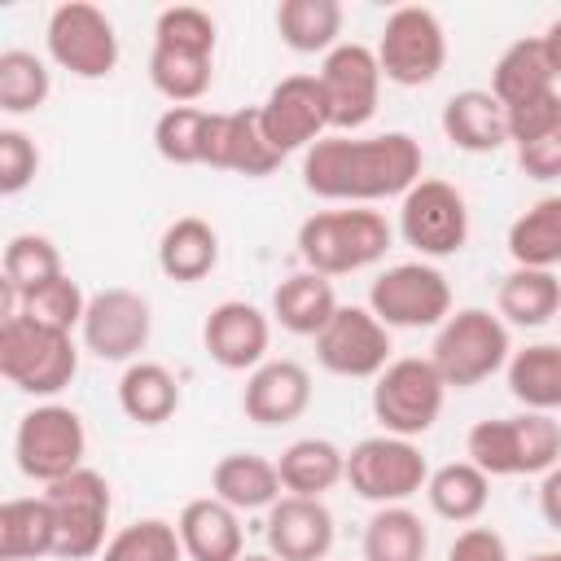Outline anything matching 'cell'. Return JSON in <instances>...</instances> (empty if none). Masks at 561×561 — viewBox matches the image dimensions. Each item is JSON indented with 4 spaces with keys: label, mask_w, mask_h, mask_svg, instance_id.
Here are the masks:
<instances>
[{
    "label": "cell",
    "mask_w": 561,
    "mask_h": 561,
    "mask_svg": "<svg viewBox=\"0 0 561 561\" xmlns=\"http://www.w3.org/2000/svg\"><path fill=\"white\" fill-rule=\"evenodd\" d=\"M267 342H272V320H267V311H259L245 298L215 302L202 324L206 355L228 373H254L267 359Z\"/></svg>",
    "instance_id": "19"
},
{
    "label": "cell",
    "mask_w": 561,
    "mask_h": 561,
    "mask_svg": "<svg viewBox=\"0 0 561 561\" xmlns=\"http://www.w3.org/2000/svg\"><path fill=\"white\" fill-rule=\"evenodd\" d=\"M0 373L22 394L53 399L75 381L79 346H75L70 333L44 329L26 316H4L0 320Z\"/></svg>",
    "instance_id": "5"
},
{
    "label": "cell",
    "mask_w": 561,
    "mask_h": 561,
    "mask_svg": "<svg viewBox=\"0 0 561 561\" xmlns=\"http://www.w3.org/2000/svg\"><path fill=\"white\" fill-rule=\"evenodd\" d=\"M526 561H561V548H552V552H535V557H526Z\"/></svg>",
    "instance_id": "50"
},
{
    "label": "cell",
    "mask_w": 561,
    "mask_h": 561,
    "mask_svg": "<svg viewBox=\"0 0 561 561\" xmlns=\"http://www.w3.org/2000/svg\"><path fill=\"white\" fill-rule=\"evenodd\" d=\"M557 127H561V92L557 88L508 110V140L513 145H530V140H539Z\"/></svg>",
    "instance_id": "45"
},
{
    "label": "cell",
    "mask_w": 561,
    "mask_h": 561,
    "mask_svg": "<svg viewBox=\"0 0 561 561\" xmlns=\"http://www.w3.org/2000/svg\"><path fill=\"white\" fill-rule=\"evenodd\" d=\"M316 79H320V92H324V105H329V131L351 136L377 114L381 66H377V53L368 44L342 39L333 53H324Z\"/></svg>",
    "instance_id": "13"
},
{
    "label": "cell",
    "mask_w": 561,
    "mask_h": 561,
    "mask_svg": "<svg viewBox=\"0 0 561 561\" xmlns=\"http://www.w3.org/2000/svg\"><path fill=\"white\" fill-rule=\"evenodd\" d=\"M552 83H557V75H552V61H548L539 35L513 39V44L495 57V66H491V96H495L504 110H513V105H522V101H530V96L552 92Z\"/></svg>",
    "instance_id": "29"
},
{
    "label": "cell",
    "mask_w": 561,
    "mask_h": 561,
    "mask_svg": "<svg viewBox=\"0 0 561 561\" xmlns=\"http://www.w3.org/2000/svg\"><path fill=\"white\" fill-rule=\"evenodd\" d=\"M79 333H83V346L96 359H105V364H136L140 351L149 346V333H153L149 298L136 294V289H123V285L96 289L88 298Z\"/></svg>",
    "instance_id": "15"
},
{
    "label": "cell",
    "mask_w": 561,
    "mask_h": 561,
    "mask_svg": "<svg viewBox=\"0 0 561 561\" xmlns=\"http://www.w3.org/2000/svg\"><path fill=\"white\" fill-rule=\"evenodd\" d=\"M539 513L552 530H561V465H552L543 478H539Z\"/></svg>",
    "instance_id": "48"
},
{
    "label": "cell",
    "mask_w": 561,
    "mask_h": 561,
    "mask_svg": "<svg viewBox=\"0 0 561 561\" xmlns=\"http://www.w3.org/2000/svg\"><path fill=\"white\" fill-rule=\"evenodd\" d=\"M276 473H280L285 495L324 500V491L346 482V451L337 443H329V438H294L280 451Z\"/></svg>",
    "instance_id": "28"
},
{
    "label": "cell",
    "mask_w": 561,
    "mask_h": 561,
    "mask_svg": "<svg viewBox=\"0 0 561 561\" xmlns=\"http://www.w3.org/2000/svg\"><path fill=\"white\" fill-rule=\"evenodd\" d=\"M337 307H342V302H337V294H333V280L320 276V272H311V267L285 276V280L272 289V320H276L285 333H294V337H316V333L333 320Z\"/></svg>",
    "instance_id": "26"
},
{
    "label": "cell",
    "mask_w": 561,
    "mask_h": 561,
    "mask_svg": "<svg viewBox=\"0 0 561 561\" xmlns=\"http://www.w3.org/2000/svg\"><path fill=\"white\" fill-rule=\"evenodd\" d=\"M438 123H443V136L465 153H495L508 145V110L491 96V88L451 92Z\"/></svg>",
    "instance_id": "23"
},
{
    "label": "cell",
    "mask_w": 561,
    "mask_h": 561,
    "mask_svg": "<svg viewBox=\"0 0 561 561\" xmlns=\"http://www.w3.org/2000/svg\"><path fill=\"white\" fill-rule=\"evenodd\" d=\"M447 561H513V557H508V543H504L500 530H491V526H465L451 539Z\"/></svg>",
    "instance_id": "46"
},
{
    "label": "cell",
    "mask_w": 561,
    "mask_h": 561,
    "mask_svg": "<svg viewBox=\"0 0 561 561\" xmlns=\"http://www.w3.org/2000/svg\"><path fill=\"white\" fill-rule=\"evenodd\" d=\"M259 123L272 140V149L285 158V153H307L316 140L329 136V105H324V92H320V79L316 75H285L267 101L259 105Z\"/></svg>",
    "instance_id": "17"
},
{
    "label": "cell",
    "mask_w": 561,
    "mask_h": 561,
    "mask_svg": "<svg viewBox=\"0 0 561 561\" xmlns=\"http://www.w3.org/2000/svg\"><path fill=\"white\" fill-rule=\"evenodd\" d=\"M513 355V342H508V324L486 311V307H460L451 311L438 333H434V346H430V359L434 368L443 373L447 390H473L482 386L491 373H500Z\"/></svg>",
    "instance_id": "4"
},
{
    "label": "cell",
    "mask_w": 561,
    "mask_h": 561,
    "mask_svg": "<svg viewBox=\"0 0 561 561\" xmlns=\"http://www.w3.org/2000/svg\"><path fill=\"white\" fill-rule=\"evenodd\" d=\"M44 44H48V57L70 70L75 79H105L114 75L118 66V35H114V22L88 4V0H66L48 13V26H44Z\"/></svg>",
    "instance_id": "14"
},
{
    "label": "cell",
    "mask_w": 561,
    "mask_h": 561,
    "mask_svg": "<svg viewBox=\"0 0 561 561\" xmlns=\"http://www.w3.org/2000/svg\"><path fill=\"white\" fill-rule=\"evenodd\" d=\"M175 530H180L188 561H241V552H245L241 513L215 495L188 500L175 517Z\"/></svg>",
    "instance_id": "22"
},
{
    "label": "cell",
    "mask_w": 561,
    "mask_h": 561,
    "mask_svg": "<svg viewBox=\"0 0 561 561\" xmlns=\"http://www.w3.org/2000/svg\"><path fill=\"white\" fill-rule=\"evenodd\" d=\"M241 561H276L272 552H241Z\"/></svg>",
    "instance_id": "51"
},
{
    "label": "cell",
    "mask_w": 561,
    "mask_h": 561,
    "mask_svg": "<svg viewBox=\"0 0 561 561\" xmlns=\"http://www.w3.org/2000/svg\"><path fill=\"white\" fill-rule=\"evenodd\" d=\"M53 276H61V250L53 245V237H44V232H18V237H9V245H4V280H0V289H4V316L18 311V298L22 294H31L35 285H44Z\"/></svg>",
    "instance_id": "36"
},
{
    "label": "cell",
    "mask_w": 561,
    "mask_h": 561,
    "mask_svg": "<svg viewBox=\"0 0 561 561\" xmlns=\"http://www.w3.org/2000/svg\"><path fill=\"white\" fill-rule=\"evenodd\" d=\"M311 408V373L298 359H263L241 390V412L245 421L272 430L289 425Z\"/></svg>",
    "instance_id": "21"
},
{
    "label": "cell",
    "mask_w": 561,
    "mask_h": 561,
    "mask_svg": "<svg viewBox=\"0 0 561 561\" xmlns=\"http://www.w3.org/2000/svg\"><path fill=\"white\" fill-rule=\"evenodd\" d=\"M430 535L408 504H381L364 526V561H425Z\"/></svg>",
    "instance_id": "38"
},
{
    "label": "cell",
    "mask_w": 561,
    "mask_h": 561,
    "mask_svg": "<svg viewBox=\"0 0 561 561\" xmlns=\"http://www.w3.org/2000/svg\"><path fill=\"white\" fill-rule=\"evenodd\" d=\"M83 311H88V294L75 276H53L44 285H35L31 294L18 298V311L13 316H26L44 329H57V333H75L83 324Z\"/></svg>",
    "instance_id": "40"
},
{
    "label": "cell",
    "mask_w": 561,
    "mask_h": 561,
    "mask_svg": "<svg viewBox=\"0 0 561 561\" xmlns=\"http://www.w3.org/2000/svg\"><path fill=\"white\" fill-rule=\"evenodd\" d=\"M48 92H53V75L35 53L26 48L0 53V110L4 114H31L48 101Z\"/></svg>",
    "instance_id": "41"
},
{
    "label": "cell",
    "mask_w": 561,
    "mask_h": 561,
    "mask_svg": "<svg viewBox=\"0 0 561 561\" xmlns=\"http://www.w3.org/2000/svg\"><path fill=\"white\" fill-rule=\"evenodd\" d=\"M430 465L412 438L373 434L359 438L346 451V486L368 504H408L416 491H425Z\"/></svg>",
    "instance_id": "10"
},
{
    "label": "cell",
    "mask_w": 561,
    "mask_h": 561,
    "mask_svg": "<svg viewBox=\"0 0 561 561\" xmlns=\"http://www.w3.org/2000/svg\"><path fill=\"white\" fill-rule=\"evenodd\" d=\"M118 408L136 425H162L180 412V381L171 377L167 364L136 359L118 377Z\"/></svg>",
    "instance_id": "32"
},
{
    "label": "cell",
    "mask_w": 561,
    "mask_h": 561,
    "mask_svg": "<svg viewBox=\"0 0 561 561\" xmlns=\"http://www.w3.org/2000/svg\"><path fill=\"white\" fill-rule=\"evenodd\" d=\"M394 228L373 206L316 210L298 224V254L320 276H351L386 259Z\"/></svg>",
    "instance_id": "2"
},
{
    "label": "cell",
    "mask_w": 561,
    "mask_h": 561,
    "mask_svg": "<svg viewBox=\"0 0 561 561\" xmlns=\"http://www.w3.org/2000/svg\"><path fill=\"white\" fill-rule=\"evenodd\" d=\"M447 381L430 355H399L373 377V421L381 434L421 438L443 416Z\"/></svg>",
    "instance_id": "6"
},
{
    "label": "cell",
    "mask_w": 561,
    "mask_h": 561,
    "mask_svg": "<svg viewBox=\"0 0 561 561\" xmlns=\"http://www.w3.org/2000/svg\"><path fill=\"white\" fill-rule=\"evenodd\" d=\"M39 171V145L22 127H0V193H22Z\"/></svg>",
    "instance_id": "44"
},
{
    "label": "cell",
    "mask_w": 561,
    "mask_h": 561,
    "mask_svg": "<svg viewBox=\"0 0 561 561\" xmlns=\"http://www.w3.org/2000/svg\"><path fill=\"white\" fill-rule=\"evenodd\" d=\"M202 167L237 171L245 180H263V175H272L280 167V153L272 149V140H267V131L259 123V105H245V110H210Z\"/></svg>",
    "instance_id": "18"
},
{
    "label": "cell",
    "mask_w": 561,
    "mask_h": 561,
    "mask_svg": "<svg viewBox=\"0 0 561 561\" xmlns=\"http://www.w3.org/2000/svg\"><path fill=\"white\" fill-rule=\"evenodd\" d=\"M539 39H543V53H548V61H552V75L561 79V18L548 22V31H543Z\"/></svg>",
    "instance_id": "49"
},
{
    "label": "cell",
    "mask_w": 561,
    "mask_h": 561,
    "mask_svg": "<svg viewBox=\"0 0 561 561\" xmlns=\"http://www.w3.org/2000/svg\"><path fill=\"white\" fill-rule=\"evenodd\" d=\"M263 535H267V552L276 561H329L337 526H333V513L324 500L280 495L267 508Z\"/></svg>",
    "instance_id": "20"
},
{
    "label": "cell",
    "mask_w": 561,
    "mask_h": 561,
    "mask_svg": "<svg viewBox=\"0 0 561 561\" xmlns=\"http://www.w3.org/2000/svg\"><path fill=\"white\" fill-rule=\"evenodd\" d=\"M399 237L412 245L425 263L430 259H451L469 241V206L456 184L447 180H416L399 197Z\"/></svg>",
    "instance_id": "12"
},
{
    "label": "cell",
    "mask_w": 561,
    "mask_h": 561,
    "mask_svg": "<svg viewBox=\"0 0 561 561\" xmlns=\"http://www.w3.org/2000/svg\"><path fill=\"white\" fill-rule=\"evenodd\" d=\"M368 311L386 329H438L451 316V285L425 259L394 263L368 285Z\"/></svg>",
    "instance_id": "11"
},
{
    "label": "cell",
    "mask_w": 561,
    "mask_h": 561,
    "mask_svg": "<svg viewBox=\"0 0 561 561\" xmlns=\"http://www.w3.org/2000/svg\"><path fill=\"white\" fill-rule=\"evenodd\" d=\"M83 456H88V430L83 416L66 403H35L13 430V460L31 482L53 486L75 469H83Z\"/></svg>",
    "instance_id": "7"
},
{
    "label": "cell",
    "mask_w": 561,
    "mask_h": 561,
    "mask_svg": "<svg viewBox=\"0 0 561 561\" xmlns=\"http://www.w3.org/2000/svg\"><path fill=\"white\" fill-rule=\"evenodd\" d=\"M495 316L517 329H543L561 316V280L543 267H513L500 276L495 289Z\"/></svg>",
    "instance_id": "27"
},
{
    "label": "cell",
    "mask_w": 561,
    "mask_h": 561,
    "mask_svg": "<svg viewBox=\"0 0 561 561\" xmlns=\"http://www.w3.org/2000/svg\"><path fill=\"white\" fill-rule=\"evenodd\" d=\"M342 18L337 0H280L276 31L294 53H333L342 44Z\"/></svg>",
    "instance_id": "35"
},
{
    "label": "cell",
    "mask_w": 561,
    "mask_h": 561,
    "mask_svg": "<svg viewBox=\"0 0 561 561\" xmlns=\"http://www.w3.org/2000/svg\"><path fill=\"white\" fill-rule=\"evenodd\" d=\"M517 167L530 180H561V127L530 145H517Z\"/></svg>",
    "instance_id": "47"
},
{
    "label": "cell",
    "mask_w": 561,
    "mask_h": 561,
    "mask_svg": "<svg viewBox=\"0 0 561 561\" xmlns=\"http://www.w3.org/2000/svg\"><path fill=\"white\" fill-rule=\"evenodd\" d=\"M373 53H377L381 79H390L399 88H425L447 66V31L434 9L403 4L386 18Z\"/></svg>",
    "instance_id": "9"
},
{
    "label": "cell",
    "mask_w": 561,
    "mask_h": 561,
    "mask_svg": "<svg viewBox=\"0 0 561 561\" xmlns=\"http://www.w3.org/2000/svg\"><path fill=\"white\" fill-rule=\"evenodd\" d=\"M421 140L408 131L324 136L302 153V184L324 202L373 206L386 197H403L421 180Z\"/></svg>",
    "instance_id": "1"
},
{
    "label": "cell",
    "mask_w": 561,
    "mask_h": 561,
    "mask_svg": "<svg viewBox=\"0 0 561 561\" xmlns=\"http://www.w3.org/2000/svg\"><path fill=\"white\" fill-rule=\"evenodd\" d=\"M390 329L368 307H337L333 320L316 333V359L333 377H377L390 364Z\"/></svg>",
    "instance_id": "16"
},
{
    "label": "cell",
    "mask_w": 561,
    "mask_h": 561,
    "mask_svg": "<svg viewBox=\"0 0 561 561\" xmlns=\"http://www.w3.org/2000/svg\"><path fill=\"white\" fill-rule=\"evenodd\" d=\"M280 473H276V460L259 456V451H228L215 460L210 469V495L232 504L237 513H267L276 500H280Z\"/></svg>",
    "instance_id": "24"
},
{
    "label": "cell",
    "mask_w": 561,
    "mask_h": 561,
    "mask_svg": "<svg viewBox=\"0 0 561 561\" xmlns=\"http://www.w3.org/2000/svg\"><path fill=\"white\" fill-rule=\"evenodd\" d=\"M219 263V232L202 215H180L158 237V267L175 285L206 280Z\"/></svg>",
    "instance_id": "25"
},
{
    "label": "cell",
    "mask_w": 561,
    "mask_h": 561,
    "mask_svg": "<svg viewBox=\"0 0 561 561\" xmlns=\"http://www.w3.org/2000/svg\"><path fill=\"white\" fill-rule=\"evenodd\" d=\"M215 18L197 4H171L153 18V44L167 48H193V53H210L215 57Z\"/></svg>",
    "instance_id": "43"
},
{
    "label": "cell",
    "mask_w": 561,
    "mask_h": 561,
    "mask_svg": "<svg viewBox=\"0 0 561 561\" xmlns=\"http://www.w3.org/2000/svg\"><path fill=\"white\" fill-rule=\"evenodd\" d=\"M508 394L526 412H557L561 408V342H530L508 355L504 364Z\"/></svg>",
    "instance_id": "30"
},
{
    "label": "cell",
    "mask_w": 561,
    "mask_h": 561,
    "mask_svg": "<svg viewBox=\"0 0 561 561\" xmlns=\"http://www.w3.org/2000/svg\"><path fill=\"white\" fill-rule=\"evenodd\" d=\"M48 508H53V526H57V548L53 557L61 561H92L105 552V526H110V482L96 469H75L70 478L53 482L44 491Z\"/></svg>",
    "instance_id": "8"
},
{
    "label": "cell",
    "mask_w": 561,
    "mask_h": 561,
    "mask_svg": "<svg viewBox=\"0 0 561 561\" xmlns=\"http://www.w3.org/2000/svg\"><path fill=\"white\" fill-rule=\"evenodd\" d=\"M57 526L44 495H18L0 504V561H39L53 557Z\"/></svg>",
    "instance_id": "33"
},
{
    "label": "cell",
    "mask_w": 561,
    "mask_h": 561,
    "mask_svg": "<svg viewBox=\"0 0 561 561\" xmlns=\"http://www.w3.org/2000/svg\"><path fill=\"white\" fill-rule=\"evenodd\" d=\"M101 561H184V543H180L175 522L140 517L110 535Z\"/></svg>",
    "instance_id": "42"
},
{
    "label": "cell",
    "mask_w": 561,
    "mask_h": 561,
    "mask_svg": "<svg viewBox=\"0 0 561 561\" xmlns=\"http://www.w3.org/2000/svg\"><path fill=\"white\" fill-rule=\"evenodd\" d=\"M210 110L202 105H167L153 123V149L171 167H202Z\"/></svg>",
    "instance_id": "39"
},
{
    "label": "cell",
    "mask_w": 561,
    "mask_h": 561,
    "mask_svg": "<svg viewBox=\"0 0 561 561\" xmlns=\"http://www.w3.org/2000/svg\"><path fill=\"white\" fill-rule=\"evenodd\" d=\"M425 500H430L434 517L456 522V526H469V522H478V517L486 513V504H491V478H486L473 460H451V465L430 469Z\"/></svg>",
    "instance_id": "31"
},
{
    "label": "cell",
    "mask_w": 561,
    "mask_h": 561,
    "mask_svg": "<svg viewBox=\"0 0 561 561\" xmlns=\"http://www.w3.org/2000/svg\"><path fill=\"white\" fill-rule=\"evenodd\" d=\"M465 456L486 478H522V473H548L561 465V421L552 412H517L478 421L465 434Z\"/></svg>",
    "instance_id": "3"
},
{
    "label": "cell",
    "mask_w": 561,
    "mask_h": 561,
    "mask_svg": "<svg viewBox=\"0 0 561 561\" xmlns=\"http://www.w3.org/2000/svg\"><path fill=\"white\" fill-rule=\"evenodd\" d=\"M215 79V57L210 53H193V48H167L153 44L149 48V83L158 96H167L171 105H193L206 96Z\"/></svg>",
    "instance_id": "37"
},
{
    "label": "cell",
    "mask_w": 561,
    "mask_h": 561,
    "mask_svg": "<svg viewBox=\"0 0 561 561\" xmlns=\"http://www.w3.org/2000/svg\"><path fill=\"white\" fill-rule=\"evenodd\" d=\"M508 254L513 267H561V193L539 197L508 224Z\"/></svg>",
    "instance_id": "34"
}]
</instances>
